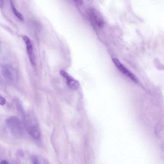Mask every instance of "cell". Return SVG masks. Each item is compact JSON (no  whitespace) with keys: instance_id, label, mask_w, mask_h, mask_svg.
Instances as JSON below:
<instances>
[{"instance_id":"5b68a950","label":"cell","mask_w":164,"mask_h":164,"mask_svg":"<svg viewBox=\"0 0 164 164\" xmlns=\"http://www.w3.org/2000/svg\"><path fill=\"white\" fill-rule=\"evenodd\" d=\"M60 74L66 80L67 85L71 89L76 90L78 88L79 86V82L72 77L67 72L64 70H61L60 71Z\"/></svg>"},{"instance_id":"7a4b0ae2","label":"cell","mask_w":164,"mask_h":164,"mask_svg":"<svg viewBox=\"0 0 164 164\" xmlns=\"http://www.w3.org/2000/svg\"><path fill=\"white\" fill-rule=\"evenodd\" d=\"M25 125L27 131L30 135L36 139H39L40 132L39 127L35 118L31 115L26 117Z\"/></svg>"},{"instance_id":"277c9868","label":"cell","mask_w":164,"mask_h":164,"mask_svg":"<svg viewBox=\"0 0 164 164\" xmlns=\"http://www.w3.org/2000/svg\"><path fill=\"white\" fill-rule=\"evenodd\" d=\"M89 14L91 21L95 26L99 28L103 26V19L98 11L95 9H91L90 11Z\"/></svg>"},{"instance_id":"8992f818","label":"cell","mask_w":164,"mask_h":164,"mask_svg":"<svg viewBox=\"0 0 164 164\" xmlns=\"http://www.w3.org/2000/svg\"><path fill=\"white\" fill-rule=\"evenodd\" d=\"M23 39L26 46L28 54L31 64L33 65L35 64V61L33 47L30 38L27 36H24Z\"/></svg>"},{"instance_id":"ba28073f","label":"cell","mask_w":164,"mask_h":164,"mask_svg":"<svg viewBox=\"0 0 164 164\" xmlns=\"http://www.w3.org/2000/svg\"><path fill=\"white\" fill-rule=\"evenodd\" d=\"M32 164H49L45 159L36 156L32 158Z\"/></svg>"},{"instance_id":"52a82bcc","label":"cell","mask_w":164,"mask_h":164,"mask_svg":"<svg viewBox=\"0 0 164 164\" xmlns=\"http://www.w3.org/2000/svg\"><path fill=\"white\" fill-rule=\"evenodd\" d=\"M5 78L8 81L12 82L15 80L16 76L14 71L11 67L5 66L3 69Z\"/></svg>"},{"instance_id":"30bf717a","label":"cell","mask_w":164,"mask_h":164,"mask_svg":"<svg viewBox=\"0 0 164 164\" xmlns=\"http://www.w3.org/2000/svg\"><path fill=\"white\" fill-rule=\"evenodd\" d=\"M6 100L2 96H0V105H4L6 103Z\"/></svg>"},{"instance_id":"6da1fadb","label":"cell","mask_w":164,"mask_h":164,"mask_svg":"<svg viewBox=\"0 0 164 164\" xmlns=\"http://www.w3.org/2000/svg\"><path fill=\"white\" fill-rule=\"evenodd\" d=\"M6 123L9 129L14 135L20 136L23 132L22 123L20 119L15 116L8 118Z\"/></svg>"},{"instance_id":"9c48e42d","label":"cell","mask_w":164,"mask_h":164,"mask_svg":"<svg viewBox=\"0 0 164 164\" xmlns=\"http://www.w3.org/2000/svg\"><path fill=\"white\" fill-rule=\"evenodd\" d=\"M11 4L12 10L14 15H15L20 21H23L24 17L22 15V14L17 11V10L15 6H14V4L12 1H11Z\"/></svg>"},{"instance_id":"8fae6325","label":"cell","mask_w":164,"mask_h":164,"mask_svg":"<svg viewBox=\"0 0 164 164\" xmlns=\"http://www.w3.org/2000/svg\"><path fill=\"white\" fill-rule=\"evenodd\" d=\"M4 1H0V8L2 7L3 6Z\"/></svg>"},{"instance_id":"3957f363","label":"cell","mask_w":164,"mask_h":164,"mask_svg":"<svg viewBox=\"0 0 164 164\" xmlns=\"http://www.w3.org/2000/svg\"><path fill=\"white\" fill-rule=\"evenodd\" d=\"M113 61L115 66L123 74L126 76L135 83H138V80L136 77L127 69L118 59L115 58L113 59Z\"/></svg>"},{"instance_id":"7c38bea8","label":"cell","mask_w":164,"mask_h":164,"mask_svg":"<svg viewBox=\"0 0 164 164\" xmlns=\"http://www.w3.org/2000/svg\"><path fill=\"white\" fill-rule=\"evenodd\" d=\"M1 164H9V163L7 161H3L2 162Z\"/></svg>"}]
</instances>
